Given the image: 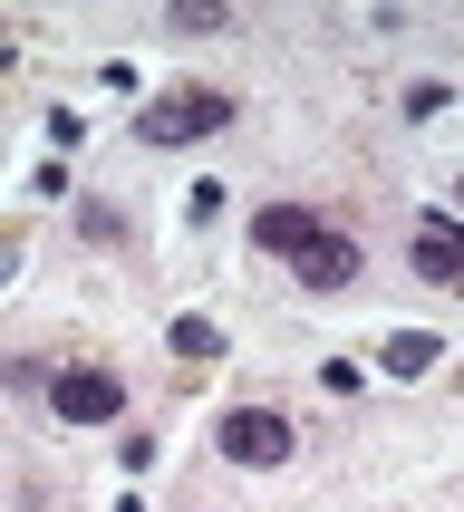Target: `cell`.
I'll return each mask as SVG.
<instances>
[{
  "label": "cell",
  "mask_w": 464,
  "mask_h": 512,
  "mask_svg": "<svg viewBox=\"0 0 464 512\" xmlns=\"http://www.w3.org/2000/svg\"><path fill=\"white\" fill-rule=\"evenodd\" d=\"M232 126V87H213V78H174V87H155L136 107V145H203V136H223Z\"/></svg>",
  "instance_id": "1"
},
{
  "label": "cell",
  "mask_w": 464,
  "mask_h": 512,
  "mask_svg": "<svg viewBox=\"0 0 464 512\" xmlns=\"http://www.w3.org/2000/svg\"><path fill=\"white\" fill-rule=\"evenodd\" d=\"M213 445H223V464H242V474H281L300 435H290L281 406H232L223 426H213Z\"/></svg>",
  "instance_id": "2"
},
{
  "label": "cell",
  "mask_w": 464,
  "mask_h": 512,
  "mask_svg": "<svg viewBox=\"0 0 464 512\" xmlns=\"http://www.w3.org/2000/svg\"><path fill=\"white\" fill-rule=\"evenodd\" d=\"M290 271H300V290H348L358 271H368V252H358L339 223H319V213H310V232L290 242Z\"/></svg>",
  "instance_id": "3"
},
{
  "label": "cell",
  "mask_w": 464,
  "mask_h": 512,
  "mask_svg": "<svg viewBox=\"0 0 464 512\" xmlns=\"http://www.w3.org/2000/svg\"><path fill=\"white\" fill-rule=\"evenodd\" d=\"M49 406L68 416V426H116V416H126V377H116V368H58L49 377Z\"/></svg>",
  "instance_id": "4"
},
{
  "label": "cell",
  "mask_w": 464,
  "mask_h": 512,
  "mask_svg": "<svg viewBox=\"0 0 464 512\" xmlns=\"http://www.w3.org/2000/svg\"><path fill=\"white\" fill-rule=\"evenodd\" d=\"M406 261H416V281L464 290V223H455V213H416V242H406Z\"/></svg>",
  "instance_id": "5"
},
{
  "label": "cell",
  "mask_w": 464,
  "mask_h": 512,
  "mask_svg": "<svg viewBox=\"0 0 464 512\" xmlns=\"http://www.w3.org/2000/svg\"><path fill=\"white\" fill-rule=\"evenodd\" d=\"M435 358H445V348H435V329H397V339H387V377H426Z\"/></svg>",
  "instance_id": "6"
},
{
  "label": "cell",
  "mask_w": 464,
  "mask_h": 512,
  "mask_svg": "<svg viewBox=\"0 0 464 512\" xmlns=\"http://www.w3.org/2000/svg\"><path fill=\"white\" fill-rule=\"evenodd\" d=\"M174 358H223V329L213 319H174Z\"/></svg>",
  "instance_id": "7"
},
{
  "label": "cell",
  "mask_w": 464,
  "mask_h": 512,
  "mask_svg": "<svg viewBox=\"0 0 464 512\" xmlns=\"http://www.w3.org/2000/svg\"><path fill=\"white\" fill-rule=\"evenodd\" d=\"M78 232L87 242H126V213H116V203H78Z\"/></svg>",
  "instance_id": "8"
},
{
  "label": "cell",
  "mask_w": 464,
  "mask_h": 512,
  "mask_svg": "<svg viewBox=\"0 0 464 512\" xmlns=\"http://www.w3.org/2000/svg\"><path fill=\"white\" fill-rule=\"evenodd\" d=\"M445 97H455V87H445V78H416V87H406V116H435V107H445Z\"/></svg>",
  "instance_id": "9"
},
{
  "label": "cell",
  "mask_w": 464,
  "mask_h": 512,
  "mask_svg": "<svg viewBox=\"0 0 464 512\" xmlns=\"http://www.w3.org/2000/svg\"><path fill=\"white\" fill-rule=\"evenodd\" d=\"M20 281V232H0V290Z\"/></svg>",
  "instance_id": "10"
},
{
  "label": "cell",
  "mask_w": 464,
  "mask_h": 512,
  "mask_svg": "<svg viewBox=\"0 0 464 512\" xmlns=\"http://www.w3.org/2000/svg\"><path fill=\"white\" fill-rule=\"evenodd\" d=\"M0 78H10V39H0Z\"/></svg>",
  "instance_id": "11"
},
{
  "label": "cell",
  "mask_w": 464,
  "mask_h": 512,
  "mask_svg": "<svg viewBox=\"0 0 464 512\" xmlns=\"http://www.w3.org/2000/svg\"><path fill=\"white\" fill-rule=\"evenodd\" d=\"M455 213H464V174H455Z\"/></svg>",
  "instance_id": "12"
}]
</instances>
